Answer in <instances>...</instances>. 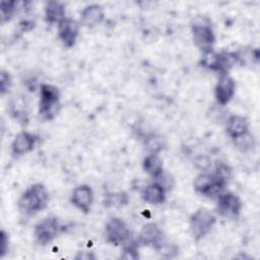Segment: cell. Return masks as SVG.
<instances>
[{"label": "cell", "instance_id": "obj_1", "mask_svg": "<svg viewBox=\"0 0 260 260\" xmlns=\"http://www.w3.org/2000/svg\"><path fill=\"white\" fill-rule=\"evenodd\" d=\"M49 203V192L44 184L30 185L18 198L17 206L24 215H34L44 210Z\"/></svg>", "mask_w": 260, "mask_h": 260}, {"label": "cell", "instance_id": "obj_2", "mask_svg": "<svg viewBox=\"0 0 260 260\" xmlns=\"http://www.w3.org/2000/svg\"><path fill=\"white\" fill-rule=\"evenodd\" d=\"M60 91L58 87L48 83L40 85L39 115L44 121L53 120L60 112Z\"/></svg>", "mask_w": 260, "mask_h": 260}, {"label": "cell", "instance_id": "obj_3", "mask_svg": "<svg viewBox=\"0 0 260 260\" xmlns=\"http://www.w3.org/2000/svg\"><path fill=\"white\" fill-rule=\"evenodd\" d=\"M216 222V216L209 209L201 207L194 211L189 218V229L192 238L200 241L207 236Z\"/></svg>", "mask_w": 260, "mask_h": 260}, {"label": "cell", "instance_id": "obj_4", "mask_svg": "<svg viewBox=\"0 0 260 260\" xmlns=\"http://www.w3.org/2000/svg\"><path fill=\"white\" fill-rule=\"evenodd\" d=\"M228 184L217 178L214 174H199L193 181V187L196 193L208 198H216L224 192Z\"/></svg>", "mask_w": 260, "mask_h": 260}, {"label": "cell", "instance_id": "obj_5", "mask_svg": "<svg viewBox=\"0 0 260 260\" xmlns=\"http://www.w3.org/2000/svg\"><path fill=\"white\" fill-rule=\"evenodd\" d=\"M61 224L56 216L50 215L40 220L34 230L36 242L41 246H46L52 243L60 234Z\"/></svg>", "mask_w": 260, "mask_h": 260}, {"label": "cell", "instance_id": "obj_6", "mask_svg": "<svg viewBox=\"0 0 260 260\" xmlns=\"http://www.w3.org/2000/svg\"><path fill=\"white\" fill-rule=\"evenodd\" d=\"M105 238L113 246H123L131 238V232L122 218L114 216L105 225Z\"/></svg>", "mask_w": 260, "mask_h": 260}, {"label": "cell", "instance_id": "obj_7", "mask_svg": "<svg viewBox=\"0 0 260 260\" xmlns=\"http://www.w3.org/2000/svg\"><path fill=\"white\" fill-rule=\"evenodd\" d=\"M191 31L194 44L201 50V52L213 49L215 35L209 22H205L204 20L195 21L191 26Z\"/></svg>", "mask_w": 260, "mask_h": 260}, {"label": "cell", "instance_id": "obj_8", "mask_svg": "<svg viewBox=\"0 0 260 260\" xmlns=\"http://www.w3.org/2000/svg\"><path fill=\"white\" fill-rule=\"evenodd\" d=\"M216 199V211L220 216L236 219L240 215L243 204L241 199L235 193L222 192Z\"/></svg>", "mask_w": 260, "mask_h": 260}, {"label": "cell", "instance_id": "obj_9", "mask_svg": "<svg viewBox=\"0 0 260 260\" xmlns=\"http://www.w3.org/2000/svg\"><path fill=\"white\" fill-rule=\"evenodd\" d=\"M137 241L140 246L159 251L164 246V233L155 222H147L140 229Z\"/></svg>", "mask_w": 260, "mask_h": 260}, {"label": "cell", "instance_id": "obj_10", "mask_svg": "<svg viewBox=\"0 0 260 260\" xmlns=\"http://www.w3.org/2000/svg\"><path fill=\"white\" fill-rule=\"evenodd\" d=\"M94 196L91 187L87 184H81L76 186L70 197V201L73 206L83 213H88L93 204Z\"/></svg>", "mask_w": 260, "mask_h": 260}, {"label": "cell", "instance_id": "obj_11", "mask_svg": "<svg viewBox=\"0 0 260 260\" xmlns=\"http://www.w3.org/2000/svg\"><path fill=\"white\" fill-rule=\"evenodd\" d=\"M236 92L235 79L229 74L220 75L214 86V98L218 105L225 106L234 98Z\"/></svg>", "mask_w": 260, "mask_h": 260}, {"label": "cell", "instance_id": "obj_12", "mask_svg": "<svg viewBox=\"0 0 260 260\" xmlns=\"http://www.w3.org/2000/svg\"><path fill=\"white\" fill-rule=\"evenodd\" d=\"M79 36V22L73 18L65 17L58 23V38L66 48H72Z\"/></svg>", "mask_w": 260, "mask_h": 260}, {"label": "cell", "instance_id": "obj_13", "mask_svg": "<svg viewBox=\"0 0 260 260\" xmlns=\"http://www.w3.org/2000/svg\"><path fill=\"white\" fill-rule=\"evenodd\" d=\"M39 137L27 131H21L15 135L11 142V153L13 156H21L30 152L35 146Z\"/></svg>", "mask_w": 260, "mask_h": 260}, {"label": "cell", "instance_id": "obj_14", "mask_svg": "<svg viewBox=\"0 0 260 260\" xmlns=\"http://www.w3.org/2000/svg\"><path fill=\"white\" fill-rule=\"evenodd\" d=\"M105 18L104 9L99 4L86 5L80 12V23L86 27H94Z\"/></svg>", "mask_w": 260, "mask_h": 260}, {"label": "cell", "instance_id": "obj_15", "mask_svg": "<svg viewBox=\"0 0 260 260\" xmlns=\"http://www.w3.org/2000/svg\"><path fill=\"white\" fill-rule=\"evenodd\" d=\"M141 198L151 205H159L166 201V189L159 182H152L141 191Z\"/></svg>", "mask_w": 260, "mask_h": 260}, {"label": "cell", "instance_id": "obj_16", "mask_svg": "<svg viewBox=\"0 0 260 260\" xmlns=\"http://www.w3.org/2000/svg\"><path fill=\"white\" fill-rule=\"evenodd\" d=\"M225 131H226V134L232 139H234L249 131V122L243 116L232 115L226 120Z\"/></svg>", "mask_w": 260, "mask_h": 260}, {"label": "cell", "instance_id": "obj_17", "mask_svg": "<svg viewBox=\"0 0 260 260\" xmlns=\"http://www.w3.org/2000/svg\"><path fill=\"white\" fill-rule=\"evenodd\" d=\"M10 116L21 125H25L28 121L27 107L22 95H15L9 103Z\"/></svg>", "mask_w": 260, "mask_h": 260}, {"label": "cell", "instance_id": "obj_18", "mask_svg": "<svg viewBox=\"0 0 260 260\" xmlns=\"http://www.w3.org/2000/svg\"><path fill=\"white\" fill-rule=\"evenodd\" d=\"M142 168L153 179H159L164 173V162L158 153H148L143 158Z\"/></svg>", "mask_w": 260, "mask_h": 260}, {"label": "cell", "instance_id": "obj_19", "mask_svg": "<svg viewBox=\"0 0 260 260\" xmlns=\"http://www.w3.org/2000/svg\"><path fill=\"white\" fill-rule=\"evenodd\" d=\"M65 6L59 1H48L45 5V20L50 24L59 23L65 16Z\"/></svg>", "mask_w": 260, "mask_h": 260}, {"label": "cell", "instance_id": "obj_20", "mask_svg": "<svg viewBox=\"0 0 260 260\" xmlns=\"http://www.w3.org/2000/svg\"><path fill=\"white\" fill-rule=\"evenodd\" d=\"M103 203L108 208H120L129 203V195L124 191L110 192L105 195Z\"/></svg>", "mask_w": 260, "mask_h": 260}, {"label": "cell", "instance_id": "obj_21", "mask_svg": "<svg viewBox=\"0 0 260 260\" xmlns=\"http://www.w3.org/2000/svg\"><path fill=\"white\" fill-rule=\"evenodd\" d=\"M232 140H233L236 148L242 152H249V151L253 150L256 145L255 138H254L253 134L250 133V131H248Z\"/></svg>", "mask_w": 260, "mask_h": 260}, {"label": "cell", "instance_id": "obj_22", "mask_svg": "<svg viewBox=\"0 0 260 260\" xmlns=\"http://www.w3.org/2000/svg\"><path fill=\"white\" fill-rule=\"evenodd\" d=\"M218 59H219V54L217 52H215L213 49L207 50L202 52V56L200 58L199 64L206 69L217 72Z\"/></svg>", "mask_w": 260, "mask_h": 260}, {"label": "cell", "instance_id": "obj_23", "mask_svg": "<svg viewBox=\"0 0 260 260\" xmlns=\"http://www.w3.org/2000/svg\"><path fill=\"white\" fill-rule=\"evenodd\" d=\"M139 243L138 241H133L131 238L123 245V249L121 252V258L127 260H136L139 258Z\"/></svg>", "mask_w": 260, "mask_h": 260}, {"label": "cell", "instance_id": "obj_24", "mask_svg": "<svg viewBox=\"0 0 260 260\" xmlns=\"http://www.w3.org/2000/svg\"><path fill=\"white\" fill-rule=\"evenodd\" d=\"M144 144L149 153H159L165 145L162 137L154 133L147 135L144 140Z\"/></svg>", "mask_w": 260, "mask_h": 260}, {"label": "cell", "instance_id": "obj_25", "mask_svg": "<svg viewBox=\"0 0 260 260\" xmlns=\"http://www.w3.org/2000/svg\"><path fill=\"white\" fill-rule=\"evenodd\" d=\"M16 2L15 1H2L0 4V17H1V22L5 23L9 21L15 11H16Z\"/></svg>", "mask_w": 260, "mask_h": 260}, {"label": "cell", "instance_id": "obj_26", "mask_svg": "<svg viewBox=\"0 0 260 260\" xmlns=\"http://www.w3.org/2000/svg\"><path fill=\"white\" fill-rule=\"evenodd\" d=\"M11 84H12V79L9 72L2 70L0 74V91L2 95H4L9 91Z\"/></svg>", "mask_w": 260, "mask_h": 260}, {"label": "cell", "instance_id": "obj_27", "mask_svg": "<svg viewBox=\"0 0 260 260\" xmlns=\"http://www.w3.org/2000/svg\"><path fill=\"white\" fill-rule=\"evenodd\" d=\"M9 249V238L8 234L2 230L1 231V252H0V257L3 258L7 253Z\"/></svg>", "mask_w": 260, "mask_h": 260}, {"label": "cell", "instance_id": "obj_28", "mask_svg": "<svg viewBox=\"0 0 260 260\" xmlns=\"http://www.w3.org/2000/svg\"><path fill=\"white\" fill-rule=\"evenodd\" d=\"M74 258L77 260H91V259H95L96 257L92 254V252L82 251V252H78V254Z\"/></svg>", "mask_w": 260, "mask_h": 260}, {"label": "cell", "instance_id": "obj_29", "mask_svg": "<svg viewBox=\"0 0 260 260\" xmlns=\"http://www.w3.org/2000/svg\"><path fill=\"white\" fill-rule=\"evenodd\" d=\"M196 165H197L198 168L206 170L208 168V166H209V160L205 156H198L196 158Z\"/></svg>", "mask_w": 260, "mask_h": 260}, {"label": "cell", "instance_id": "obj_30", "mask_svg": "<svg viewBox=\"0 0 260 260\" xmlns=\"http://www.w3.org/2000/svg\"><path fill=\"white\" fill-rule=\"evenodd\" d=\"M20 28L22 31H26V30H30L31 28H34L35 26V22L31 20H22L20 23Z\"/></svg>", "mask_w": 260, "mask_h": 260}]
</instances>
